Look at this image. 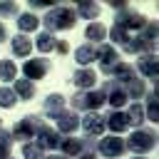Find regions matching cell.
<instances>
[{"instance_id": "cell-20", "label": "cell", "mask_w": 159, "mask_h": 159, "mask_svg": "<svg viewBox=\"0 0 159 159\" xmlns=\"http://www.w3.org/2000/svg\"><path fill=\"white\" fill-rule=\"evenodd\" d=\"M124 114H127V124H129V127H134V129H142V127H144V119H147V117H144V104H142V102L129 104Z\"/></svg>"}, {"instance_id": "cell-32", "label": "cell", "mask_w": 159, "mask_h": 159, "mask_svg": "<svg viewBox=\"0 0 159 159\" xmlns=\"http://www.w3.org/2000/svg\"><path fill=\"white\" fill-rule=\"evenodd\" d=\"M22 157L25 159H45V152L35 142H27V144H22Z\"/></svg>"}, {"instance_id": "cell-31", "label": "cell", "mask_w": 159, "mask_h": 159, "mask_svg": "<svg viewBox=\"0 0 159 159\" xmlns=\"http://www.w3.org/2000/svg\"><path fill=\"white\" fill-rule=\"evenodd\" d=\"M12 137L7 129H0V159H10V152H12Z\"/></svg>"}, {"instance_id": "cell-19", "label": "cell", "mask_w": 159, "mask_h": 159, "mask_svg": "<svg viewBox=\"0 0 159 159\" xmlns=\"http://www.w3.org/2000/svg\"><path fill=\"white\" fill-rule=\"evenodd\" d=\"M134 70H139L147 80H157V55H139V60H137V67ZM142 77V80H144Z\"/></svg>"}, {"instance_id": "cell-1", "label": "cell", "mask_w": 159, "mask_h": 159, "mask_svg": "<svg viewBox=\"0 0 159 159\" xmlns=\"http://www.w3.org/2000/svg\"><path fill=\"white\" fill-rule=\"evenodd\" d=\"M77 25V12L75 5H55L47 15H45V30L47 32H62V30H72Z\"/></svg>"}, {"instance_id": "cell-39", "label": "cell", "mask_w": 159, "mask_h": 159, "mask_svg": "<svg viewBox=\"0 0 159 159\" xmlns=\"http://www.w3.org/2000/svg\"><path fill=\"white\" fill-rule=\"evenodd\" d=\"M132 159H147V157H132Z\"/></svg>"}, {"instance_id": "cell-14", "label": "cell", "mask_w": 159, "mask_h": 159, "mask_svg": "<svg viewBox=\"0 0 159 159\" xmlns=\"http://www.w3.org/2000/svg\"><path fill=\"white\" fill-rule=\"evenodd\" d=\"M60 152L67 159H72V157L77 159L80 154H84V137H65L60 142Z\"/></svg>"}, {"instance_id": "cell-13", "label": "cell", "mask_w": 159, "mask_h": 159, "mask_svg": "<svg viewBox=\"0 0 159 159\" xmlns=\"http://www.w3.org/2000/svg\"><path fill=\"white\" fill-rule=\"evenodd\" d=\"M80 129V114L72 112V109H65L60 117H57V134H75Z\"/></svg>"}, {"instance_id": "cell-41", "label": "cell", "mask_w": 159, "mask_h": 159, "mask_svg": "<svg viewBox=\"0 0 159 159\" xmlns=\"http://www.w3.org/2000/svg\"><path fill=\"white\" fill-rule=\"evenodd\" d=\"M10 159H12V157H10Z\"/></svg>"}, {"instance_id": "cell-36", "label": "cell", "mask_w": 159, "mask_h": 159, "mask_svg": "<svg viewBox=\"0 0 159 159\" xmlns=\"http://www.w3.org/2000/svg\"><path fill=\"white\" fill-rule=\"evenodd\" d=\"M7 37H10V35H7V25H5L2 20H0V42H5Z\"/></svg>"}, {"instance_id": "cell-28", "label": "cell", "mask_w": 159, "mask_h": 159, "mask_svg": "<svg viewBox=\"0 0 159 159\" xmlns=\"http://www.w3.org/2000/svg\"><path fill=\"white\" fill-rule=\"evenodd\" d=\"M124 92H127V99H139V97H144V80H142V77L132 80L129 84H124Z\"/></svg>"}, {"instance_id": "cell-29", "label": "cell", "mask_w": 159, "mask_h": 159, "mask_svg": "<svg viewBox=\"0 0 159 159\" xmlns=\"http://www.w3.org/2000/svg\"><path fill=\"white\" fill-rule=\"evenodd\" d=\"M144 117L149 122H157L159 119V109H157V89H152L147 94V109H144Z\"/></svg>"}, {"instance_id": "cell-24", "label": "cell", "mask_w": 159, "mask_h": 159, "mask_svg": "<svg viewBox=\"0 0 159 159\" xmlns=\"http://www.w3.org/2000/svg\"><path fill=\"white\" fill-rule=\"evenodd\" d=\"M84 37H87V42H89V45H97V42H102V45H104L107 27H104L102 22H92V25L84 30Z\"/></svg>"}, {"instance_id": "cell-11", "label": "cell", "mask_w": 159, "mask_h": 159, "mask_svg": "<svg viewBox=\"0 0 159 159\" xmlns=\"http://www.w3.org/2000/svg\"><path fill=\"white\" fill-rule=\"evenodd\" d=\"M104 117V127L112 132V134H122V132H127L129 129V124H127V114L122 112V109H109L107 114H102Z\"/></svg>"}, {"instance_id": "cell-33", "label": "cell", "mask_w": 159, "mask_h": 159, "mask_svg": "<svg viewBox=\"0 0 159 159\" xmlns=\"http://www.w3.org/2000/svg\"><path fill=\"white\" fill-rule=\"evenodd\" d=\"M20 5L17 2H0V17H17Z\"/></svg>"}, {"instance_id": "cell-35", "label": "cell", "mask_w": 159, "mask_h": 159, "mask_svg": "<svg viewBox=\"0 0 159 159\" xmlns=\"http://www.w3.org/2000/svg\"><path fill=\"white\" fill-rule=\"evenodd\" d=\"M52 2H42V0H32L30 2V10H42V7H50Z\"/></svg>"}, {"instance_id": "cell-21", "label": "cell", "mask_w": 159, "mask_h": 159, "mask_svg": "<svg viewBox=\"0 0 159 159\" xmlns=\"http://www.w3.org/2000/svg\"><path fill=\"white\" fill-rule=\"evenodd\" d=\"M15 20H17L20 35H30V32H35V30L40 27V17H37L35 12H22V15H17Z\"/></svg>"}, {"instance_id": "cell-9", "label": "cell", "mask_w": 159, "mask_h": 159, "mask_svg": "<svg viewBox=\"0 0 159 159\" xmlns=\"http://www.w3.org/2000/svg\"><path fill=\"white\" fill-rule=\"evenodd\" d=\"M80 127L84 129L87 137L97 139L99 134H104V117L99 112H89V114H84V119H80Z\"/></svg>"}, {"instance_id": "cell-15", "label": "cell", "mask_w": 159, "mask_h": 159, "mask_svg": "<svg viewBox=\"0 0 159 159\" xmlns=\"http://www.w3.org/2000/svg\"><path fill=\"white\" fill-rule=\"evenodd\" d=\"M72 82L77 84V89H92L97 84V75L89 67H77L75 75H72Z\"/></svg>"}, {"instance_id": "cell-6", "label": "cell", "mask_w": 159, "mask_h": 159, "mask_svg": "<svg viewBox=\"0 0 159 159\" xmlns=\"http://www.w3.org/2000/svg\"><path fill=\"white\" fill-rule=\"evenodd\" d=\"M50 70H52L50 57H30V60H25V65H22V75H25V80H30V82L42 80Z\"/></svg>"}, {"instance_id": "cell-2", "label": "cell", "mask_w": 159, "mask_h": 159, "mask_svg": "<svg viewBox=\"0 0 159 159\" xmlns=\"http://www.w3.org/2000/svg\"><path fill=\"white\" fill-rule=\"evenodd\" d=\"M70 104L75 112H97L102 104H104V92L102 89H77L72 97H70Z\"/></svg>"}, {"instance_id": "cell-7", "label": "cell", "mask_w": 159, "mask_h": 159, "mask_svg": "<svg viewBox=\"0 0 159 159\" xmlns=\"http://www.w3.org/2000/svg\"><path fill=\"white\" fill-rule=\"evenodd\" d=\"M42 152H55V149H60V142H62V137L57 134V129L55 127H47V124H42L40 127V132L35 134V139H32Z\"/></svg>"}, {"instance_id": "cell-4", "label": "cell", "mask_w": 159, "mask_h": 159, "mask_svg": "<svg viewBox=\"0 0 159 159\" xmlns=\"http://www.w3.org/2000/svg\"><path fill=\"white\" fill-rule=\"evenodd\" d=\"M42 124H45V122H42V117H37V114H27L25 119H20V122L12 127L10 137H12V142L17 139V142L27 144V142H32V139H35V134L40 132V127H42Z\"/></svg>"}, {"instance_id": "cell-38", "label": "cell", "mask_w": 159, "mask_h": 159, "mask_svg": "<svg viewBox=\"0 0 159 159\" xmlns=\"http://www.w3.org/2000/svg\"><path fill=\"white\" fill-rule=\"evenodd\" d=\"M45 159H67V157H62V154H52V157H45Z\"/></svg>"}, {"instance_id": "cell-23", "label": "cell", "mask_w": 159, "mask_h": 159, "mask_svg": "<svg viewBox=\"0 0 159 159\" xmlns=\"http://www.w3.org/2000/svg\"><path fill=\"white\" fill-rule=\"evenodd\" d=\"M55 42H57V37H55L52 32H47V30H45V32H40V35H37V40L32 42V47H37L42 55H50V52H55Z\"/></svg>"}, {"instance_id": "cell-17", "label": "cell", "mask_w": 159, "mask_h": 159, "mask_svg": "<svg viewBox=\"0 0 159 159\" xmlns=\"http://www.w3.org/2000/svg\"><path fill=\"white\" fill-rule=\"evenodd\" d=\"M42 109H45V117H50V119H57L62 112H65V97L62 94H47L45 97V104H42Z\"/></svg>"}, {"instance_id": "cell-22", "label": "cell", "mask_w": 159, "mask_h": 159, "mask_svg": "<svg viewBox=\"0 0 159 159\" xmlns=\"http://www.w3.org/2000/svg\"><path fill=\"white\" fill-rule=\"evenodd\" d=\"M75 60H77L80 67H82V65H89L92 60H97V45H89V42L80 45V47L75 50Z\"/></svg>"}, {"instance_id": "cell-8", "label": "cell", "mask_w": 159, "mask_h": 159, "mask_svg": "<svg viewBox=\"0 0 159 159\" xmlns=\"http://www.w3.org/2000/svg\"><path fill=\"white\" fill-rule=\"evenodd\" d=\"M102 92H104V102H109V107L112 109H122L129 99H127V92H124V87H119V84H114L112 80H107L102 87H99Z\"/></svg>"}, {"instance_id": "cell-37", "label": "cell", "mask_w": 159, "mask_h": 159, "mask_svg": "<svg viewBox=\"0 0 159 159\" xmlns=\"http://www.w3.org/2000/svg\"><path fill=\"white\" fill-rule=\"evenodd\" d=\"M77 159H99V157H97V154H87V152H84V154H80Z\"/></svg>"}, {"instance_id": "cell-27", "label": "cell", "mask_w": 159, "mask_h": 159, "mask_svg": "<svg viewBox=\"0 0 159 159\" xmlns=\"http://www.w3.org/2000/svg\"><path fill=\"white\" fill-rule=\"evenodd\" d=\"M15 75H17V65L12 60H0V80L7 84V82H15Z\"/></svg>"}, {"instance_id": "cell-30", "label": "cell", "mask_w": 159, "mask_h": 159, "mask_svg": "<svg viewBox=\"0 0 159 159\" xmlns=\"http://www.w3.org/2000/svg\"><path fill=\"white\" fill-rule=\"evenodd\" d=\"M15 104H17V97H15L12 87L2 84V87H0V107H2V109H12Z\"/></svg>"}, {"instance_id": "cell-3", "label": "cell", "mask_w": 159, "mask_h": 159, "mask_svg": "<svg viewBox=\"0 0 159 159\" xmlns=\"http://www.w3.org/2000/svg\"><path fill=\"white\" fill-rule=\"evenodd\" d=\"M127 152H134L137 157H144L147 152H152L157 147V132L154 129H134L129 137H127Z\"/></svg>"}, {"instance_id": "cell-16", "label": "cell", "mask_w": 159, "mask_h": 159, "mask_svg": "<svg viewBox=\"0 0 159 159\" xmlns=\"http://www.w3.org/2000/svg\"><path fill=\"white\" fill-rule=\"evenodd\" d=\"M12 92H15L17 99H32V97H37V84L30 82V80H25V77H15Z\"/></svg>"}, {"instance_id": "cell-10", "label": "cell", "mask_w": 159, "mask_h": 159, "mask_svg": "<svg viewBox=\"0 0 159 159\" xmlns=\"http://www.w3.org/2000/svg\"><path fill=\"white\" fill-rule=\"evenodd\" d=\"M97 60H99L102 72L109 77L112 67H114V65H119V52H117L112 45H99V47H97Z\"/></svg>"}, {"instance_id": "cell-5", "label": "cell", "mask_w": 159, "mask_h": 159, "mask_svg": "<svg viewBox=\"0 0 159 159\" xmlns=\"http://www.w3.org/2000/svg\"><path fill=\"white\" fill-rule=\"evenodd\" d=\"M97 152L107 159H119L127 154V144H124V137H117V134H109V137H102L97 139Z\"/></svg>"}, {"instance_id": "cell-18", "label": "cell", "mask_w": 159, "mask_h": 159, "mask_svg": "<svg viewBox=\"0 0 159 159\" xmlns=\"http://www.w3.org/2000/svg\"><path fill=\"white\" fill-rule=\"evenodd\" d=\"M10 50H12V57H30V52H32V40L27 37V35H15V37H10Z\"/></svg>"}, {"instance_id": "cell-25", "label": "cell", "mask_w": 159, "mask_h": 159, "mask_svg": "<svg viewBox=\"0 0 159 159\" xmlns=\"http://www.w3.org/2000/svg\"><path fill=\"white\" fill-rule=\"evenodd\" d=\"M75 12H77V17L94 20V17H99L102 7H99V2H77V5H75Z\"/></svg>"}, {"instance_id": "cell-26", "label": "cell", "mask_w": 159, "mask_h": 159, "mask_svg": "<svg viewBox=\"0 0 159 159\" xmlns=\"http://www.w3.org/2000/svg\"><path fill=\"white\" fill-rule=\"evenodd\" d=\"M107 35H109V40H112L114 45H122V47H124V45L129 42V37H132V35H129V32H127L122 25H117V22H114V25L107 30Z\"/></svg>"}, {"instance_id": "cell-12", "label": "cell", "mask_w": 159, "mask_h": 159, "mask_svg": "<svg viewBox=\"0 0 159 159\" xmlns=\"http://www.w3.org/2000/svg\"><path fill=\"white\" fill-rule=\"evenodd\" d=\"M109 80H112L114 84L124 87V84H129L132 80H137V70H134V65L119 62V65H114V67H112V72H109Z\"/></svg>"}, {"instance_id": "cell-40", "label": "cell", "mask_w": 159, "mask_h": 159, "mask_svg": "<svg viewBox=\"0 0 159 159\" xmlns=\"http://www.w3.org/2000/svg\"><path fill=\"white\" fill-rule=\"evenodd\" d=\"M0 129H2V119H0Z\"/></svg>"}, {"instance_id": "cell-34", "label": "cell", "mask_w": 159, "mask_h": 159, "mask_svg": "<svg viewBox=\"0 0 159 159\" xmlns=\"http://www.w3.org/2000/svg\"><path fill=\"white\" fill-rule=\"evenodd\" d=\"M55 52H60V55H67V52H70V45H67L65 40H57V42H55Z\"/></svg>"}]
</instances>
